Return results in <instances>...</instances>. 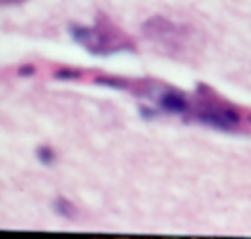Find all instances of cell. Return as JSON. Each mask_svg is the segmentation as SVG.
Returning <instances> with one entry per match:
<instances>
[{
  "label": "cell",
  "mask_w": 251,
  "mask_h": 239,
  "mask_svg": "<svg viewBox=\"0 0 251 239\" xmlns=\"http://www.w3.org/2000/svg\"><path fill=\"white\" fill-rule=\"evenodd\" d=\"M200 107L196 108L195 117L200 122L220 131H234L241 122V114L229 104L222 100L212 88L206 84L198 86Z\"/></svg>",
  "instance_id": "obj_3"
},
{
  "label": "cell",
  "mask_w": 251,
  "mask_h": 239,
  "mask_svg": "<svg viewBox=\"0 0 251 239\" xmlns=\"http://www.w3.org/2000/svg\"><path fill=\"white\" fill-rule=\"evenodd\" d=\"M143 36L172 59H191L200 52L203 38L193 26L179 25L164 16H153L143 25Z\"/></svg>",
  "instance_id": "obj_1"
},
{
  "label": "cell",
  "mask_w": 251,
  "mask_h": 239,
  "mask_svg": "<svg viewBox=\"0 0 251 239\" xmlns=\"http://www.w3.org/2000/svg\"><path fill=\"white\" fill-rule=\"evenodd\" d=\"M36 159H38V162H42L43 165H50V163L55 160V152H53L50 146H40V148L36 150Z\"/></svg>",
  "instance_id": "obj_7"
},
{
  "label": "cell",
  "mask_w": 251,
  "mask_h": 239,
  "mask_svg": "<svg viewBox=\"0 0 251 239\" xmlns=\"http://www.w3.org/2000/svg\"><path fill=\"white\" fill-rule=\"evenodd\" d=\"M53 210H55L60 217L67 218V220H73L77 213V208L74 207L69 200H66V198H57L55 203H53Z\"/></svg>",
  "instance_id": "obj_5"
},
{
  "label": "cell",
  "mask_w": 251,
  "mask_h": 239,
  "mask_svg": "<svg viewBox=\"0 0 251 239\" xmlns=\"http://www.w3.org/2000/svg\"><path fill=\"white\" fill-rule=\"evenodd\" d=\"M21 2H26V0H2V4L7 5V4H21Z\"/></svg>",
  "instance_id": "obj_11"
},
{
  "label": "cell",
  "mask_w": 251,
  "mask_h": 239,
  "mask_svg": "<svg viewBox=\"0 0 251 239\" xmlns=\"http://www.w3.org/2000/svg\"><path fill=\"white\" fill-rule=\"evenodd\" d=\"M140 115L143 119H147V121H151V119H155L157 117V112L153 110V108H150V107H140Z\"/></svg>",
  "instance_id": "obj_9"
},
{
  "label": "cell",
  "mask_w": 251,
  "mask_h": 239,
  "mask_svg": "<svg viewBox=\"0 0 251 239\" xmlns=\"http://www.w3.org/2000/svg\"><path fill=\"white\" fill-rule=\"evenodd\" d=\"M53 76H55L57 80H77V78L83 76V73H81V71H76V69H67V67H64V69L55 71Z\"/></svg>",
  "instance_id": "obj_8"
},
{
  "label": "cell",
  "mask_w": 251,
  "mask_h": 239,
  "mask_svg": "<svg viewBox=\"0 0 251 239\" xmlns=\"http://www.w3.org/2000/svg\"><path fill=\"white\" fill-rule=\"evenodd\" d=\"M31 74H35V66H21L18 69V76H31Z\"/></svg>",
  "instance_id": "obj_10"
},
{
  "label": "cell",
  "mask_w": 251,
  "mask_h": 239,
  "mask_svg": "<svg viewBox=\"0 0 251 239\" xmlns=\"http://www.w3.org/2000/svg\"><path fill=\"white\" fill-rule=\"evenodd\" d=\"M69 33L76 43L97 57H108L119 52H134V43L121 28L108 21L105 14H98L93 28L71 25Z\"/></svg>",
  "instance_id": "obj_2"
},
{
  "label": "cell",
  "mask_w": 251,
  "mask_h": 239,
  "mask_svg": "<svg viewBox=\"0 0 251 239\" xmlns=\"http://www.w3.org/2000/svg\"><path fill=\"white\" fill-rule=\"evenodd\" d=\"M160 107L164 110L171 112V114H184L189 110V102L184 97V93L174 90V88H167L164 93L158 97Z\"/></svg>",
  "instance_id": "obj_4"
},
{
  "label": "cell",
  "mask_w": 251,
  "mask_h": 239,
  "mask_svg": "<svg viewBox=\"0 0 251 239\" xmlns=\"http://www.w3.org/2000/svg\"><path fill=\"white\" fill-rule=\"evenodd\" d=\"M97 84H103V86H110V88H119V90H124L127 88V81L121 80V78H108V76H101L95 80Z\"/></svg>",
  "instance_id": "obj_6"
}]
</instances>
